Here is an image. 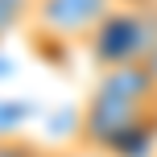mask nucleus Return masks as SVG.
I'll return each instance as SVG.
<instances>
[{
	"instance_id": "1",
	"label": "nucleus",
	"mask_w": 157,
	"mask_h": 157,
	"mask_svg": "<svg viewBox=\"0 0 157 157\" xmlns=\"http://www.w3.org/2000/svg\"><path fill=\"white\" fill-rule=\"evenodd\" d=\"M112 8L116 0H33L29 21L46 37H87Z\"/></svg>"
},
{
	"instance_id": "4",
	"label": "nucleus",
	"mask_w": 157,
	"mask_h": 157,
	"mask_svg": "<svg viewBox=\"0 0 157 157\" xmlns=\"http://www.w3.org/2000/svg\"><path fill=\"white\" fill-rule=\"evenodd\" d=\"M33 157H66V149H50V145H37Z\"/></svg>"
},
{
	"instance_id": "6",
	"label": "nucleus",
	"mask_w": 157,
	"mask_h": 157,
	"mask_svg": "<svg viewBox=\"0 0 157 157\" xmlns=\"http://www.w3.org/2000/svg\"><path fill=\"white\" fill-rule=\"evenodd\" d=\"M145 66H149V75H153V83H157V50H153L149 58H145Z\"/></svg>"
},
{
	"instance_id": "5",
	"label": "nucleus",
	"mask_w": 157,
	"mask_h": 157,
	"mask_svg": "<svg viewBox=\"0 0 157 157\" xmlns=\"http://www.w3.org/2000/svg\"><path fill=\"white\" fill-rule=\"evenodd\" d=\"M66 157H108V153H95V149H83L78 145V149H66Z\"/></svg>"
},
{
	"instance_id": "7",
	"label": "nucleus",
	"mask_w": 157,
	"mask_h": 157,
	"mask_svg": "<svg viewBox=\"0 0 157 157\" xmlns=\"http://www.w3.org/2000/svg\"><path fill=\"white\" fill-rule=\"evenodd\" d=\"M116 4H128V8H136V4H153V0H116Z\"/></svg>"
},
{
	"instance_id": "2",
	"label": "nucleus",
	"mask_w": 157,
	"mask_h": 157,
	"mask_svg": "<svg viewBox=\"0 0 157 157\" xmlns=\"http://www.w3.org/2000/svg\"><path fill=\"white\" fill-rule=\"evenodd\" d=\"M29 17H33V0H0V41Z\"/></svg>"
},
{
	"instance_id": "3",
	"label": "nucleus",
	"mask_w": 157,
	"mask_h": 157,
	"mask_svg": "<svg viewBox=\"0 0 157 157\" xmlns=\"http://www.w3.org/2000/svg\"><path fill=\"white\" fill-rule=\"evenodd\" d=\"M33 153H37V141L33 136H21V132L0 136V157H33Z\"/></svg>"
}]
</instances>
